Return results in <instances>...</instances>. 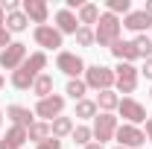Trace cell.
I'll return each instance as SVG.
<instances>
[{
	"instance_id": "40",
	"label": "cell",
	"mask_w": 152,
	"mask_h": 149,
	"mask_svg": "<svg viewBox=\"0 0 152 149\" xmlns=\"http://www.w3.org/2000/svg\"><path fill=\"white\" fill-rule=\"evenodd\" d=\"M0 123H3V111H0Z\"/></svg>"
},
{
	"instance_id": "6",
	"label": "cell",
	"mask_w": 152,
	"mask_h": 149,
	"mask_svg": "<svg viewBox=\"0 0 152 149\" xmlns=\"http://www.w3.org/2000/svg\"><path fill=\"white\" fill-rule=\"evenodd\" d=\"M114 140H117V146L123 149H143L146 143V134L140 126H129V123H120L117 131H114Z\"/></svg>"
},
{
	"instance_id": "12",
	"label": "cell",
	"mask_w": 152,
	"mask_h": 149,
	"mask_svg": "<svg viewBox=\"0 0 152 149\" xmlns=\"http://www.w3.org/2000/svg\"><path fill=\"white\" fill-rule=\"evenodd\" d=\"M20 12L32 20L35 26H44L47 18H50V6L44 0H20Z\"/></svg>"
},
{
	"instance_id": "17",
	"label": "cell",
	"mask_w": 152,
	"mask_h": 149,
	"mask_svg": "<svg viewBox=\"0 0 152 149\" xmlns=\"http://www.w3.org/2000/svg\"><path fill=\"white\" fill-rule=\"evenodd\" d=\"M26 143V129H20V126H9L6 134L0 137V149H23Z\"/></svg>"
},
{
	"instance_id": "32",
	"label": "cell",
	"mask_w": 152,
	"mask_h": 149,
	"mask_svg": "<svg viewBox=\"0 0 152 149\" xmlns=\"http://www.w3.org/2000/svg\"><path fill=\"white\" fill-rule=\"evenodd\" d=\"M35 149H61V140H56V137H47L44 143H38Z\"/></svg>"
},
{
	"instance_id": "30",
	"label": "cell",
	"mask_w": 152,
	"mask_h": 149,
	"mask_svg": "<svg viewBox=\"0 0 152 149\" xmlns=\"http://www.w3.org/2000/svg\"><path fill=\"white\" fill-rule=\"evenodd\" d=\"M0 9H3L6 15H12V12H18V9H20V0H3Z\"/></svg>"
},
{
	"instance_id": "37",
	"label": "cell",
	"mask_w": 152,
	"mask_h": 149,
	"mask_svg": "<svg viewBox=\"0 0 152 149\" xmlns=\"http://www.w3.org/2000/svg\"><path fill=\"white\" fill-rule=\"evenodd\" d=\"M0 23H6V12L3 9H0Z\"/></svg>"
},
{
	"instance_id": "8",
	"label": "cell",
	"mask_w": 152,
	"mask_h": 149,
	"mask_svg": "<svg viewBox=\"0 0 152 149\" xmlns=\"http://www.w3.org/2000/svg\"><path fill=\"white\" fill-rule=\"evenodd\" d=\"M32 38H35L38 47H44V50H56V53H61V47H64V35L58 32L53 23L35 26V29H32Z\"/></svg>"
},
{
	"instance_id": "3",
	"label": "cell",
	"mask_w": 152,
	"mask_h": 149,
	"mask_svg": "<svg viewBox=\"0 0 152 149\" xmlns=\"http://www.w3.org/2000/svg\"><path fill=\"white\" fill-rule=\"evenodd\" d=\"M85 85H88V91H111L114 88V70L111 67H105V64H88L85 67Z\"/></svg>"
},
{
	"instance_id": "33",
	"label": "cell",
	"mask_w": 152,
	"mask_h": 149,
	"mask_svg": "<svg viewBox=\"0 0 152 149\" xmlns=\"http://www.w3.org/2000/svg\"><path fill=\"white\" fill-rule=\"evenodd\" d=\"M140 76H146V79L152 82V58H146V61H143V67H140Z\"/></svg>"
},
{
	"instance_id": "42",
	"label": "cell",
	"mask_w": 152,
	"mask_h": 149,
	"mask_svg": "<svg viewBox=\"0 0 152 149\" xmlns=\"http://www.w3.org/2000/svg\"><path fill=\"white\" fill-rule=\"evenodd\" d=\"M149 38H152V35H149Z\"/></svg>"
},
{
	"instance_id": "25",
	"label": "cell",
	"mask_w": 152,
	"mask_h": 149,
	"mask_svg": "<svg viewBox=\"0 0 152 149\" xmlns=\"http://www.w3.org/2000/svg\"><path fill=\"white\" fill-rule=\"evenodd\" d=\"M64 93H67L73 102L85 99V93H88V85H85V79H67V88H64Z\"/></svg>"
},
{
	"instance_id": "24",
	"label": "cell",
	"mask_w": 152,
	"mask_h": 149,
	"mask_svg": "<svg viewBox=\"0 0 152 149\" xmlns=\"http://www.w3.org/2000/svg\"><path fill=\"white\" fill-rule=\"evenodd\" d=\"M26 26H29V18H26L20 9L12 12V15H6V29H9V32H23Z\"/></svg>"
},
{
	"instance_id": "18",
	"label": "cell",
	"mask_w": 152,
	"mask_h": 149,
	"mask_svg": "<svg viewBox=\"0 0 152 149\" xmlns=\"http://www.w3.org/2000/svg\"><path fill=\"white\" fill-rule=\"evenodd\" d=\"M76 129V123H73V117H67V114H61V117H56L53 123H50V134L56 137V140H61V137H70Z\"/></svg>"
},
{
	"instance_id": "31",
	"label": "cell",
	"mask_w": 152,
	"mask_h": 149,
	"mask_svg": "<svg viewBox=\"0 0 152 149\" xmlns=\"http://www.w3.org/2000/svg\"><path fill=\"white\" fill-rule=\"evenodd\" d=\"M9 44H12V32H9V29H6V23H0V47H3V50H6V47H9Z\"/></svg>"
},
{
	"instance_id": "34",
	"label": "cell",
	"mask_w": 152,
	"mask_h": 149,
	"mask_svg": "<svg viewBox=\"0 0 152 149\" xmlns=\"http://www.w3.org/2000/svg\"><path fill=\"white\" fill-rule=\"evenodd\" d=\"M143 134H146V140L152 143V117H146V129H143Z\"/></svg>"
},
{
	"instance_id": "36",
	"label": "cell",
	"mask_w": 152,
	"mask_h": 149,
	"mask_svg": "<svg viewBox=\"0 0 152 149\" xmlns=\"http://www.w3.org/2000/svg\"><path fill=\"white\" fill-rule=\"evenodd\" d=\"M143 12H146V15H149V18H152V0H149V3H146V6H143Z\"/></svg>"
},
{
	"instance_id": "9",
	"label": "cell",
	"mask_w": 152,
	"mask_h": 149,
	"mask_svg": "<svg viewBox=\"0 0 152 149\" xmlns=\"http://www.w3.org/2000/svg\"><path fill=\"white\" fill-rule=\"evenodd\" d=\"M56 67L67 76V79H82L88 64L82 61V56H76V53H70V50H61V53L56 56Z\"/></svg>"
},
{
	"instance_id": "28",
	"label": "cell",
	"mask_w": 152,
	"mask_h": 149,
	"mask_svg": "<svg viewBox=\"0 0 152 149\" xmlns=\"http://www.w3.org/2000/svg\"><path fill=\"white\" fill-rule=\"evenodd\" d=\"M73 38H76V44H79V47H94V44H96V38H94V26H79Z\"/></svg>"
},
{
	"instance_id": "21",
	"label": "cell",
	"mask_w": 152,
	"mask_h": 149,
	"mask_svg": "<svg viewBox=\"0 0 152 149\" xmlns=\"http://www.w3.org/2000/svg\"><path fill=\"white\" fill-rule=\"evenodd\" d=\"M47 137H53V134H50V123H44V120H35V123L26 129V140H32L35 146H38V143H44Z\"/></svg>"
},
{
	"instance_id": "38",
	"label": "cell",
	"mask_w": 152,
	"mask_h": 149,
	"mask_svg": "<svg viewBox=\"0 0 152 149\" xmlns=\"http://www.w3.org/2000/svg\"><path fill=\"white\" fill-rule=\"evenodd\" d=\"M3 85H6V79H3V73H0V91H3Z\"/></svg>"
},
{
	"instance_id": "11",
	"label": "cell",
	"mask_w": 152,
	"mask_h": 149,
	"mask_svg": "<svg viewBox=\"0 0 152 149\" xmlns=\"http://www.w3.org/2000/svg\"><path fill=\"white\" fill-rule=\"evenodd\" d=\"M117 114H120L129 126H140V123H146V117H149L146 108H143L134 96H123V99H120V105H117Z\"/></svg>"
},
{
	"instance_id": "7",
	"label": "cell",
	"mask_w": 152,
	"mask_h": 149,
	"mask_svg": "<svg viewBox=\"0 0 152 149\" xmlns=\"http://www.w3.org/2000/svg\"><path fill=\"white\" fill-rule=\"evenodd\" d=\"M117 114H105V111H99L94 117V126H91V131H94V140L96 143H108V140H114V131H117Z\"/></svg>"
},
{
	"instance_id": "1",
	"label": "cell",
	"mask_w": 152,
	"mask_h": 149,
	"mask_svg": "<svg viewBox=\"0 0 152 149\" xmlns=\"http://www.w3.org/2000/svg\"><path fill=\"white\" fill-rule=\"evenodd\" d=\"M44 67H47V56H44L41 50H38V53H29L26 61L12 73V85H15L18 91H32L35 79L44 73Z\"/></svg>"
},
{
	"instance_id": "41",
	"label": "cell",
	"mask_w": 152,
	"mask_h": 149,
	"mask_svg": "<svg viewBox=\"0 0 152 149\" xmlns=\"http://www.w3.org/2000/svg\"><path fill=\"white\" fill-rule=\"evenodd\" d=\"M111 149H123V146H111Z\"/></svg>"
},
{
	"instance_id": "19",
	"label": "cell",
	"mask_w": 152,
	"mask_h": 149,
	"mask_svg": "<svg viewBox=\"0 0 152 149\" xmlns=\"http://www.w3.org/2000/svg\"><path fill=\"white\" fill-rule=\"evenodd\" d=\"M96 108H99V111H105V114H114L117 111V105H120V96H117V91H99L96 93Z\"/></svg>"
},
{
	"instance_id": "13",
	"label": "cell",
	"mask_w": 152,
	"mask_h": 149,
	"mask_svg": "<svg viewBox=\"0 0 152 149\" xmlns=\"http://www.w3.org/2000/svg\"><path fill=\"white\" fill-rule=\"evenodd\" d=\"M123 20V29H129V32H137V35H143L146 29H152V18L143 12V9H132Z\"/></svg>"
},
{
	"instance_id": "5",
	"label": "cell",
	"mask_w": 152,
	"mask_h": 149,
	"mask_svg": "<svg viewBox=\"0 0 152 149\" xmlns=\"http://www.w3.org/2000/svg\"><path fill=\"white\" fill-rule=\"evenodd\" d=\"M64 102H67V99H64L61 93H50V96L38 99L32 111H35L38 120H44V123H53L56 117H61V114H64Z\"/></svg>"
},
{
	"instance_id": "26",
	"label": "cell",
	"mask_w": 152,
	"mask_h": 149,
	"mask_svg": "<svg viewBox=\"0 0 152 149\" xmlns=\"http://www.w3.org/2000/svg\"><path fill=\"white\" fill-rule=\"evenodd\" d=\"M105 12H111L117 18H120V15L126 18V15L132 12V0H105Z\"/></svg>"
},
{
	"instance_id": "10",
	"label": "cell",
	"mask_w": 152,
	"mask_h": 149,
	"mask_svg": "<svg viewBox=\"0 0 152 149\" xmlns=\"http://www.w3.org/2000/svg\"><path fill=\"white\" fill-rule=\"evenodd\" d=\"M26 56H29L26 44H23V41H12V44H9V47H6V50L0 53V67H3V70H12V73H15L20 64L26 61Z\"/></svg>"
},
{
	"instance_id": "20",
	"label": "cell",
	"mask_w": 152,
	"mask_h": 149,
	"mask_svg": "<svg viewBox=\"0 0 152 149\" xmlns=\"http://www.w3.org/2000/svg\"><path fill=\"white\" fill-rule=\"evenodd\" d=\"M99 6L96 3H85L79 12H76V20H79V26H96V20H99Z\"/></svg>"
},
{
	"instance_id": "14",
	"label": "cell",
	"mask_w": 152,
	"mask_h": 149,
	"mask_svg": "<svg viewBox=\"0 0 152 149\" xmlns=\"http://www.w3.org/2000/svg\"><path fill=\"white\" fill-rule=\"evenodd\" d=\"M108 50H111V56L117 58V61H126V64H134V61L140 58V56H137V47H134V41H126V38L114 41Z\"/></svg>"
},
{
	"instance_id": "29",
	"label": "cell",
	"mask_w": 152,
	"mask_h": 149,
	"mask_svg": "<svg viewBox=\"0 0 152 149\" xmlns=\"http://www.w3.org/2000/svg\"><path fill=\"white\" fill-rule=\"evenodd\" d=\"M134 47H137V56L143 58V61H146V58H152V38L146 35V32L134 38Z\"/></svg>"
},
{
	"instance_id": "23",
	"label": "cell",
	"mask_w": 152,
	"mask_h": 149,
	"mask_svg": "<svg viewBox=\"0 0 152 149\" xmlns=\"http://www.w3.org/2000/svg\"><path fill=\"white\" fill-rule=\"evenodd\" d=\"M53 88H56L53 76H50V73H41V76L35 79V85H32V93H35L38 99H44V96H50V93H53Z\"/></svg>"
},
{
	"instance_id": "39",
	"label": "cell",
	"mask_w": 152,
	"mask_h": 149,
	"mask_svg": "<svg viewBox=\"0 0 152 149\" xmlns=\"http://www.w3.org/2000/svg\"><path fill=\"white\" fill-rule=\"evenodd\" d=\"M149 102H152V88H149Z\"/></svg>"
},
{
	"instance_id": "16",
	"label": "cell",
	"mask_w": 152,
	"mask_h": 149,
	"mask_svg": "<svg viewBox=\"0 0 152 149\" xmlns=\"http://www.w3.org/2000/svg\"><path fill=\"white\" fill-rule=\"evenodd\" d=\"M56 26L61 35H76V29H79V20H76V12H70V9H58L56 12Z\"/></svg>"
},
{
	"instance_id": "22",
	"label": "cell",
	"mask_w": 152,
	"mask_h": 149,
	"mask_svg": "<svg viewBox=\"0 0 152 149\" xmlns=\"http://www.w3.org/2000/svg\"><path fill=\"white\" fill-rule=\"evenodd\" d=\"M96 114H99V108H96L94 99H79L76 108H73V117H76V120H94Z\"/></svg>"
},
{
	"instance_id": "35",
	"label": "cell",
	"mask_w": 152,
	"mask_h": 149,
	"mask_svg": "<svg viewBox=\"0 0 152 149\" xmlns=\"http://www.w3.org/2000/svg\"><path fill=\"white\" fill-rule=\"evenodd\" d=\"M85 149H105V146H102V143H96V140H91V143H88Z\"/></svg>"
},
{
	"instance_id": "4",
	"label": "cell",
	"mask_w": 152,
	"mask_h": 149,
	"mask_svg": "<svg viewBox=\"0 0 152 149\" xmlns=\"http://www.w3.org/2000/svg\"><path fill=\"white\" fill-rule=\"evenodd\" d=\"M137 82H140V67L126 64V61H120L114 67V91L117 93H134Z\"/></svg>"
},
{
	"instance_id": "27",
	"label": "cell",
	"mask_w": 152,
	"mask_h": 149,
	"mask_svg": "<svg viewBox=\"0 0 152 149\" xmlns=\"http://www.w3.org/2000/svg\"><path fill=\"white\" fill-rule=\"evenodd\" d=\"M70 137H73V143H76V146H82V149H85L88 143H91V140H94V131H91V126H76Z\"/></svg>"
},
{
	"instance_id": "15",
	"label": "cell",
	"mask_w": 152,
	"mask_h": 149,
	"mask_svg": "<svg viewBox=\"0 0 152 149\" xmlns=\"http://www.w3.org/2000/svg\"><path fill=\"white\" fill-rule=\"evenodd\" d=\"M6 117L12 120V126H20V129H29L35 123V111H29L26 105H18V102L6 108Z\"/></svg>"
},
{
	"instance_id": "2",
	"label": "cell",
	"mask_w": 152,
	"mask_h": 149,
	"mask_svg": "<svg viewBox=\"0 0 152 149\" xmlns=\"http://www.w3.org/2000/svg\"><path fill=\"white\" fill-rule=\"evenodd\" d=\"M120 32H123V20L117 15H111V12H102L99 20H96V26H94L96 44L99 47H111L114 41H120Z\"/></svg>"
}]
</instances>
